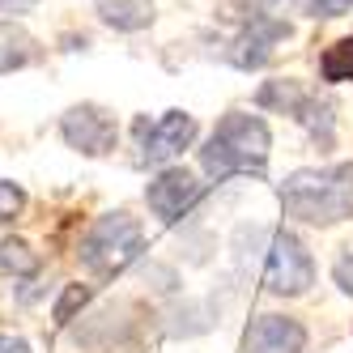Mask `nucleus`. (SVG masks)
I'll return each mask as SVG.
<instances>
[{
	"label": "nucleus",
	"instance_id": "obj_1",
	"mask_svg": "<svg viewBox=\"0 0 353 353\" xmlns=\"http://www.w3.org/2000/svg\"><path fill=\"white\" fill-rule=\"evenodd\" d=\"M239 260L243 264H256L264 285L272 294H307L315 281V264H311V251L302 247L298 234L290 230H276V225H243L239 230Z\"/></svg>",
	"mask_w": 353,
	"mask_h": 353
},
{
	"label": "nucleus",
	"instance_id": "obj_2",
	"mask_svg": "<svg viewBox=\"0 0 353 353\" xmlns=\"http://www.w3.org/2000/svg\"><path fill=\"white\" fill-rule=\"evenodd\" d=\"M281 205L290 217L311 225H332L353 217V162L327 170H294L281 183Z\"/></svg>",
	"mask_w": 353,
	"mask_h": 353
},
{
	"label": "nucleus",
	"instance_id": "obj_3",
	"mask_svg": "<svg viewBox=\"0 0 353 353\" xmlns=\"http://www.w3.org/2000/svg\"><path fill=\"white\" fill-rule=\"evenodd\" d=\"M268 123L260 115H243L230 111L209 137V145L200 149V166L213 179H225V174H264L268 162Z\"/></svg>",
	"mask_w": 353,
	"mask_h": 353
},
{
	"label": "nucleus",
	"instance_id": "obj_4",
	"mask_svg": "<svg viewBox=\"0 0 353 353\" xmlns=\"http://www.w3.org/2000/svg\"><path fill=\"white\" fill-rule=\"evenodd\" d=\"M145 251V230H141V221L128 217V213H107V217H98L90 225V234L81 239L77 247V256L90 272L98 276H115L123 272L137 256Z\"/></svg>",
	"mask_w": 353,
	"mask_h": 353
},
{
	"label": "nucleus",
	"instance_id": "obj_5",
	"mask_svg": "<svg viewBox=\"0 0 353 353\" xmlns=\"http://www.w3.org/2000/svg\"><path fill=\"white\" fill-rule=\"evenodd\" d=\"M192 141H196V119L188 111H166L158 123L137 119V162L141 166H162L170 158H179Z\"/></svg>",
	"mask_w": 353,
	"mask_h": 353
},
{
	"label": "nucleus",
	"instance_id": "obj_6",
	"mask_svg": "<svg viewBox=\"0 0 353 353\" xmlns=\"http://www.w3.org/2000/svg\"><path fill=\"white\" fill-rule=\"evenodd\" d=\"M60 132H64V141L72 149H81L85 158H103V154H111L115 141H119V123H115L111 111L85 103V107H72L60 119Z\"/></svg>",
	"mask_w": 353,
	"mask_h": 353
},
{
	"label": "nucleus",
	"instance_id": "obj_7",
	"mask_svg": "<svg viewBox=\"0 0 353 353\" xmlns=\"http://www.w3.org/2000/svg\"><path fill=\"white\" fill-rule=\"evenodd\" d=\"M200 200V183H196V174L188 170V166H166L154 183L145 188V205H149V213H154L158 221H166V225H174L192 205Z\"/></svg>",
	"mask_w": 353,
	"mask_h": 353
},
{
	"label": "nucleus",
	"instance_id": "obj_8",
	"mask_svg": "<svg viewBox=\"0 0 353 353\" xmlns=\"http://www.w3.org/2000/svg\"><path fill=\"white\" fill-rule=\"evenodd\" d=\"M276 39H290V26H285L281 17L260 13V17H251V21H247V30L230 43L225 60H230L234 68H264L268 56H272V43H276Z\"/></svg>",
	"mask_w": 353,
	"mask_h": 353
},
{
	"label": "nucleus",
	"instance_id": "obj_9",
	"mask_svg": "<svg viewBox=\"0 0 353 353\" xmlns=\"http://www.w3.org/2000/svg\"><path fill=\"white\" fill-rule=\"evenodd\" d=\"M247 353H302L307 349V327L290 315H260L243 336Z\"/></svg>",
	"mask_w": 353,
	"mask_h": 353
},
{
	"label": "nucleus",
	"instance_id": "obj_10",
	"mask_svg": "<svg viewBox=\"0 0 353 353\" xmlns=\"http://www.w3.org/2000/svg\"><path fill=\"white\" fill-rule=\"evenodd\" d=\"M107 26L115 30H145L149 26V0H94Z\"/></svg>",
	"mask_w": 353,
	"mask_h": 353
},
{
	"label": "nucleus",
	"instance_id": "obj_11",
	"mask_svg": "<svg viewBox=\"0 0 353 353\" xmlns=\"http://www.w3.org/2000/svg\"><path fill=\"white\" fill-rule=\"evenodd\" d=\"M256 103L268 107V111H281V115H294V119H298V111L311 103V94L302 90L298 81H268V85L256 94Z\"/></svg>",
	"mask_w": 353,
	"mask_h": 353
},
{
	"label": "nucleus",
	"instance_id": "obj_12",
	"mask_svg": "<svg viewBox=\"0 0 353 353\" xmlns=\"http://www.w3.org/2000/svg\"><path fill=\"white\" fill-rule=\"evenodd\" d=\"M30 56H34V39L21 26H13V21H0V77L21 68Z\"/></svg>",
	"mask_w": 353,
	"mask_h": 353
},
{
	"label": "nucleus",
	"instance_id": "obj_13",
	"mask_svg": "<svg viewBox=\"0 0 353 353\" xmlns=\"http://www.w3.org/2000/svg\"><path fill=\"white\" fill-rule=\"evenodd\" d=\"M39 251L26 239H5L0 243V276H30L39 272Z\"/></svg>",
	"mask_w": 353,
	"mask_h": 353
},
{
	"label": "nucleus",
	"instance_id": "obj_14",
	"mask_svg": "<svg viewBox=\"0 0 353 353\" xmlns=\"http://www.w3.org/2000/svg\"><path fill=\"white\" fill-rule=\"evenodd\" d=\"M319 72H323V81H353V39H341V43H332L323 52V60H319Z\"/></svg>",
	"mask_w": 353,
	"mask_h": 353
},
{
	"label": "nucleus",
	"instance_id": "obj_15",
	"mask_svg": "<svg viewBox=\"0 0 353 353\" xmlns=\"http://www.w3.org/2000/svg\"><path fill=\"white\" fill-rule=\"evenodd\" d=\"M85 302H90V285H68V290L60 294V302H56L52 319H56V323H72V311H81Z\"/></svg>",
	"mask_w": 353,
	"mask_h": 353
},
{
	"label": "nucleus",
	"instance_id": "obj_16",
	"mask_svg": "<svg viewBox=\"0 0 353 353\" xmlns=\"http://www.w3.org/2000/svg\"><path fill=\"white\" fill-rule=\"evenodd\" d=\"M21 205H26V196H21V188L0 179V221H13V217L21 213Z\"/></svg>",
	"mask_w": 353,
	"mask_h": 353
},
{
	"label": "nucleus",
	"instance_id": "obj_17",
	"mask_svg": "<svg viewBox=\"0 0 353 353\" xmlns=\"http://www.w3.org/2000/svg\"><path fill=\"white\" fill-rule=\"evenodd\" d=\"M349 9H353V0H311V5H307L311 17H341Z\"/></svg>",
	"mask_w": 353,
	"mask_h": 353
},
{
	"label": "nucleus",
	"instance_id": "obj_18",
	"mask_svg": "<svg viewBox=\"0 0 353 353\" xmlns=\"http://www.w3.org/2000/svg\"><path fill=\"white\" fill-rule=\"evenodd\" d=\"M332 276H336V285L353 298V256H345V260H336V268H332Z\"/></svg>",
	"mask_w": 353,
	"mask_h": 353
},
{
	"label": "nucleus",
	"instance_id": "obj_19",
	"mask_svg": "<svg viewBox=\"0 0 353 353\" xmlns=\"http://www.w3.org/2000/svg\"><path fill=\"white\" fill-rule=\"evenodd\" d=\"M0 353H30V345L21 336H5V332H0Z\"/></svg>",
	"mask_w": 353,
	"mask_h": 353
},
{
	"label": "nucleus",
	"instance_id": "obj_20",
	"mask_svg": "<svg viewBox=\"0 0 353 353\" xmlns=\"http://www.w3.org/2000/svg\"><path fill=\"white\" fill-rule=\"evenodd\" d=\"M34 5H39V0H0V13H26Z\"/></svg>",
	"mask_w": 353,
	"mask_h": 353
}]
</instances>
